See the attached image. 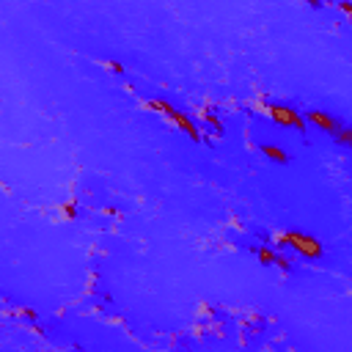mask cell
<instances>
[{
    "mask_svg": "<svg viewBox=\"0 0 352 352\" xmlns=\"http://www.w3.org/2000/svg\"><path fill=\"white\" fill-rule=\"evenodd\" d=\"M267 110H270V116H273L278 124H283V127L306 129V118H303L292 105H267Z\"/></svg>",
    "mask_w": 352,
    "mask_h": 352,
    "instance_id": "3",
    "label": "cell"
},
{
    "mask_svg": "<svg viewBox=\"0 0 352 352\" xmlns=\"http://www.w3.org/2000/svg\"><path fill=\"white\" fill-rule=\"evenodd\" d=\"M336 141L344 143V146H350V143H352V129L350 127H341L339 132H336Z\"/></svg>",
    "mask_w": 352,
    "mask_h": 352,
    "instance_id": "8",
    "label": "cell"
},
{
    "mask_svg": "<svg viewBox=\"0 0 352 352\" xmlns=\"http://www.w3.org/2000/svg\"><path fill=\"white\" fill-rule=\"evenodd\" d=\"M22 314H25L28 319H36V311H31V308H22Z\"/></svg>",
    "mask_w": 352,
    "mask_h": 352,
    "instance_id": "12",
    "label": "cell"
},
{
    "mask_svg": "<svg viewBox=\"0 0 352 352\" xmlns=\"http://www.w3.org/2000/svg\"><path fill=\"white\" fill-rule=\"evenodd\" d=\"M149 108H152V110H160V113H165L168 118H171V121L182 129V132L190 135V141H196V143L204 141V132H201V129L196 127V124H193L190 116H185L182 110H176L171 102H165V99H152V102H149Z\"/></svg>",
    "mask_w": 352,
    "mask_h": 352,
    "instance_id": "2",
    "label": "cell"
},
{
    "mask_svg": "<svg viewBox=\"0 0 352 352\" xmlns=\"http://www.w3.org/2000/svg\"><path fill=\"white\" fill-rule=\"evenodd\" d=\"M262 152H264V154H267L270 160H275V162H281V165H286V162H289V154H286V152H283V149H281V146H262Z\"/></svg>",
    "mask_w": 352,
    "mask_h": 352,
    "instance_id": "5",
    "label": "cell"
},
{
    "mask_svg": "<svg viewBox=\"0 0 352 352\" xmlns=\"http://www.w3.org/2000/svg\"><path fill=\"white\" fill-rule=\"evenodd\" d=\"M64 215H66V220H75L77 218V204H66L64 206Z\"/></svg>",
    "mask_w": 352,
    "mask_h": 352,
    "instance_id": "9",
    "label": "cell"
},
{
    "mask_svg": "<svg viewBox=\"0 0 352 352\" xmlns=\"http://www.w3.org/2000/svg\"><path fill=\"white\" fill-rule=\"evenodd\" d=\"M308 121L316 124V127L322 129V132H330L336 138V132H339L344 124L339 121V118H333L330 113H325V110H308Z\"/></svg>",
    "mask_w": 352,
    "mask_h": 352,
    "instance_id": "4",
    "label": "cell"
},
{
    "mask_svg": "<svg viewBox=\"0 0 352 352\" xmlns=\"http://www.w3.org/2000/svg\"><path fill=\"white\" fill-rule=\"evenodd\" d=\"M110 69H113L116 75H124V66L118 64V61H110Z\"/></svg>",
    "mask_w": 352,
    "mask_h": 352,
    "instance_id": "10",
    "label": "cell"
},
{
    "mask_svg": "<svg viewBox=\"0 0 352 352\" xmlns=\"http://www.w3.org/2000/svg\"><path fill=\"white\" fill-rule=\"evenodd\" d=\"M204 121H206V124H209V127H212V129H215V135H218V138H223V132H226V127H223V121H220L218 116H215V113H209V110H206V113H204Z\"/></svg>",
    "mask_w": 352,
    "mask_h": 352,
    "instance_id": "6",
    "label": "cell"
},
{
    "mask_svg": "<svg viewBox=\"0 0 352 352\" xmlns=\"http://www.w3.org/2000/svg\"><path fill=\"white\" fill-rule=\"evenodd\" d=\"M341 11H344V14H352V3H350V0H341Z\"/></svg>",
    "mask_w": 352,
    "mask_h": 352,
    "instance_id": "11",
    "label": "cell"
},
{
    "mask_svg": "<svg viewBox=\"0 0 352 352\" xmlns=\"http://www.w3.org/2000/svg\"><path fill=\"white\" fill-rule=\"evenodd\" d=\"M306 3H308L311 8H322V0H306Z\"/></svg>",
    "mask_w": 352,
    "mask_h": 352,
    "instance_id": "13",
    "label": "cell"
},
{
    "mask_svg": "<svg viewBox=\"0 0 352 352\" xmlns=\"http://www.w3.org/2000/svg\"><path fill=\"white\" fill-rule=\"evenodd\" d=\"M256 253H259V259H262V264H278V253L273 248H267V245H262Z\"/></svg>",
    "mask_w": 352,
    "mask_h": 352,
    "instance_id": "7",
    "label": "cell"
},
{
    "mask_svg": "<svg viewBox=\"0 0 352 352\" xmlns=\"http://www.w3.org/2000/svg\"><path fill=\"white\" fill-rule=\"evenodd\" d=\"M278 245L281 248H295L297 253H303V256L308 259H322L325 256V248H322V242L316 237H311V234H303V231H286L281 239H278Z\"/></svg>",
    "mask_w": 352,
    "mask_h": 352,
    "instance_id": "1",
    "label": "cell"
}]
</instances>
